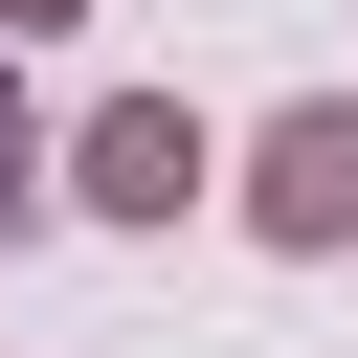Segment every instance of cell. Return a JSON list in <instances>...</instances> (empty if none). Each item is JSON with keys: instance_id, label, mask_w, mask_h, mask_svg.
<instances>
[{"instance_id": "6da1fadb", "label": "cell", "mask_w": 358, "mask_h": 358, "mask_svg": "<svg viewBox=\"0 0 358 358\" xmlns=\"http://www.w3.org/2000/svg\"><path fill=\"white\" fill-rule=\"evenodd\" d=\"M201 179H224V134H201L179 90H112V112L67 134V201H90V224H179Z\"/></svg>"}, {"instance_id": "7a4b0ae2", "label": "cell", "mask_w": 358, "mask_h": 358, "mask_svg": "<svg viewBox=\"0 0 358 358\" xmlns=\"http://www.w3.org/2000/svg\"><path fill=\"white\" fill-rule=\"evenodd\" d=\"M246 224H268V246H358V90L268 112V157H246Z\"/></svg>"}, {"instance_id": "3957f363", "label": "cell", "mask_w": 358, "mask_h": 358, "mask_svg": "<svg viewBox=\"0 0 358 358\" xmlns=\"http://www.w3.org/2000/svg\"><path fill=\"white\" fill-rule=\"evenodd\" d=\"M22 179H45V157H22V90H0V224H22Z\"/></svg>"}, {"instance_id": "277c9868", "label": "cell", "mask_w": 358, "mask_h": 358, "mask_svg": "<svg viewBox=\"0 0 358 358\" xmlns=\"http://www.w3.org/2000/svg\"><path fill=\"white\" fill-rule=\"evenodd\" d=\"M0 22H67V0H0Z\"/></svg>"}]
</instances>
